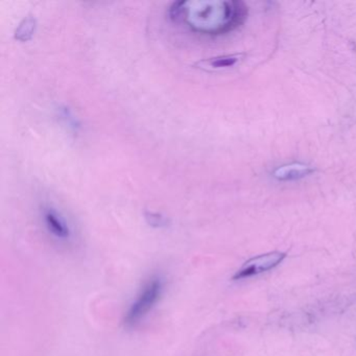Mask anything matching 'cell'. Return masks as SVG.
Masks as SVG:
<instances>
[{
	"label": "cell",
	"mask_w": 356,
	"mask_h": 356,
	"mask_svg": "<svg viewBox=\"0 0 356 356\" xmlns=\"http://www.w3.org/2000/svg\"><path fill=\"white\" fill-rule=\"evenodd\" d=\"M248 7L243 1H185L181 22L203 35L232 32L247 19Z\"/></svg>",
	"instance_id": "cell-1"
},
{
	"label": "cell",
	"mask_w": 356,
	"mask_h": 356,
	"mask_svg": "<svg viewBox=\"0 0 356 356\" xmlns=\"http://www.w3.org/2000/svg\"><path fill=\"white\" fill-rule=\"evenodd\" d=\"M164 283L160 277H152L143 285L124 314V324L128 328L136 326L155 307L163 293Z\"/></svg>",
	"instance_id": "cell-2"
},
{
	"label": "cell",
	"mask_w": 356,
	"mask_h": 356,
	"mask_svg": "<svg viewBox=\"0 0 356 356\" xmlns=\"http://www.w3.org/2000/svg\"><path fill=\"white\" fill-rule=\"evenodd\" d=\"M286 257V254L282 252H270L251 258L243 264L241 268L235 273L233 280H243L257 276L261 273L273 270L281 264Z\"/></svg>",
	"instance_id": "cell-3"
},
{
	"label": "cell",
	"mask_w": 356,
	"mask_h": 356,
	"mask_svg": "<svg viewBox=\"0 0 356 356\" xmlns=\"http://www.w3.org/2000/svg\"><path fill=\"white\" fill-rule=\"evenodd\" d=\"M42 216L47 231L55 238L59 241H68L72 237V230L67 222L54 208H43Z\"/></svg>",
	"instance_id": "cell-4"
},
{
	"label": "cell",
	"mask_w": 356,
	"mask_h": 356,
	"mask_svg": "<svg viewBox=\"0 0 356 356\" xmlns=\"http://www.w3.org/2000/svg\"><path fill=\"white\" fill-rule=\"evenodd\" d=\"M245 54H231V55L218 56L209 59L201 60L195 64V68L203 70H220L234 67L245 58Z\"/></svg>",
	"instance_id": "cell-5"
},
{
	"label": "cell",
	"mask_w": 356,
	"mask_h": 356,
	"mask_svg": "<svg viewBox=\"0 0 356 356\" xmlns=\"http://www.w3.org/2000/svg\"><path fill=\"white\" fill-rule=\"evenodd\" d=\"M314 172V168L307 164L291 163L280 166L274 172V178L278 181H293L304 178Z\"/></svg>",
	"instance_id": "cell-6"
},
{
	"label": "cell",
	"mask_w": 356,
	"mask_h": 356,
	"mask_svg": "<svg viewBox=\"0 0 356 356\" xmlns=\"http://www.w3.org/2000/svg\"><path fill=\"white\" fill-rule=\"evenodd\" d=\"M36 18H35L34 16H26V17L24 18L22 22L18 24L14 37H15L16 40L20 41V42H28V41L32 40L35 32H36Z\"/></svg>",
	"instance_id": "cell-7"
},
{
	"label": "cell",
	"mask_w": 356,
	"mask_h": 356,
	"mask_svg": "<svg viewBox=\"0 0 356 356\" xmlns=\"http://www.w3.org/2000/svg\"><path fill=\"white\" fill-rule=\"evenodd\" d=\"M145 220H147V224L154 228H164L168 224V218L157 212H147Z\"/></svg>",
	"instance_id": "cell-8"
}]
</instances>
